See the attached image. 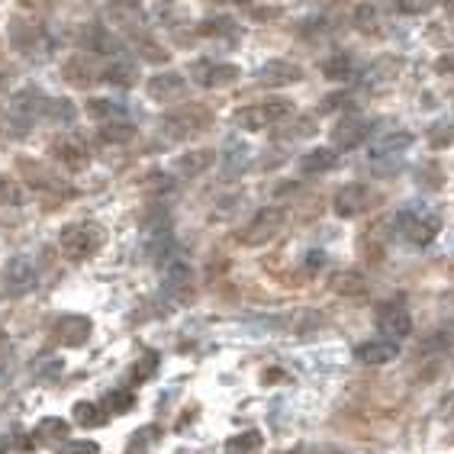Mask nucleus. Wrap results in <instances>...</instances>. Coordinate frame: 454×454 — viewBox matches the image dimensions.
Listing matches in <instances>:
<instances>
[{"label":"nucleus","mask_w":454,"mask_h":454,"mask_svg":"<svg viewBox=\"0 0 454 454\" xmlns=\"http://www.w3.org/2000/svg\"><path fill=\"white\" fill-rule=\"evenodd\" d=\"M394 232L400 239H406L410 245L422 248V245H432L442 232V216L432 207H403L394 219Z\"/></svg>","instance_id":"obj_1"},{"label":"nucleus","mask_w":454,"mask_h":454,"mask_svg":"<svg viewBox=\"0 0 454 454\" xmlns=\"http://www.w3.org/2000/svg\"><path fill=\"white\" fill-rule=\"evenodd\" d=\"M100 245H104V229L97 223H68L59 232V248L68 254L71 262H84V258L97 254Z\"/></svg>","instance_id":"obj_2"},{"label":"nucleus","mask_w":454,"mask_h":454,"mask_svg":"<svg viewBox=\"0 0 454 454\" xmlns=\"http://www.w3.org/2000/svg\"><path fill=\"white\" fill-rule=\"evenodd\" d=\"M290 114H294V104L284 100V97H278V100H262V104H252V106H245V110H239L236 126L245 132H262V129H268V126L284 122Z\"/></svg>","instance_id":"obj_3"},{"label":"nucleus","mask_w":454,"mask_h":454,"mask_svg":"<svg viewBox=\"0 0 454 454\" xmlns=\"http://www.w3.org/2000/svg\"><path fill=\"white\" fill-rule=\"evenodd\" d=\"M284 223H287V213L280 210V207H264V210H258L242 226V232H239V242L248 245V248L268 245L271 239H278V232L284 229Z\"/></svg>","instance_id":"obj_4"},{"label":"nucleus","mask_w":454,"mask_h":454,"mask_svg":"<svg viewBox=\"0 0 454 454\" xmlns=\"http://www.w3.org/2000/svg\"><path fill=\"white\" fill-rule=\"evenodd\" d=\"M100 17H104V27H110L114 33H142L149 27V13L139 0H110Z\"/></svg>","instance_id":"obj_5"},{"label":"nucleus","mask_w":454,"mask_h":454,"mask_svg":"<svg viewBox=\"0 0 454 454\" xmlns=\"http://www.w3.org/2000/svg\"><path fill=\"white\" fill-rule=\"evenodd\" d=\"M0 280H4V294L7 297H27V294H33L39 287V271H35V264L29 262L27 254H17V258H10L4 264Z\"/></svg>","instance_id":"obj_6"},{"label":"nucleus","mask_w":454,"mask_h":454,"mask_svg":"<svg viewBox=\"0 0 454 454\" xmlns=\"http://www.w3.org/2000/svg\"><path fill=\"white\" fill-rule=\"evenodd\" d=\"M377 200H380V197H377L374 187H367V184H345V187L335 193L333 207H335V216L355 219V216H361V213L371 210Z\"/></svg>","instance_id":"obj_7"},{"label":"nucleus","mask_w":454,"mask_h":454,"mask_svg":"<svg viewBox=\"0 0 454 454\" xmlns=\"http://www.w3.org/2000/svg\"><path fill=\"white\" fill-rule=\"evenodd\" d=\"M207 122H210L207 110H200V106H181L175 114L161 116V132L181 139V136H193V132L207 129Z\"/></svg>","instance_id":"obj_8"},{"label":"nucleus","mask_w":454,"mask_h":454,"mask_svg":"<svg viewBox=\"0 0 454 454\" xmlns=\"http://www.w3.org/2000/svg\"><path fill=\"white\" fill-rule=\"evenodd\" d=\"M161 290L171 300H184L193 290V268L184 258L171 254L165 262V274H161Z\"/></svg>","instance_id":"obj_9"},{"label":"nucleus","mask_w":454,"mask_h":454,"mask_svg":"<svg viewBox=\"0 0 454 454\" xmlns=\"http://www.w3.org/2000/svg\"><path fill=\"white\" fill-rule=\"evenodd\" d=\"M371 129H374V122L367 120V116H345L333 129L335 149H345V152L358 149V145H364L371 139Z\"/></svg>","instance_id":"obj_10"},{"label":"nucleus","mask_w":454,"mask_h":454,"mask_svg":"<svg viewBox=\"0 0 454 454\" xmlns=\"http://www.w3.org/2000/svg\"><path fill=\"white\" fill-rule=\"evenodd\" d=\"M377 333L387 335V339L403 341L406 335L412 333V316H410V309H406L403 303H387V306H380V313H377Z\"/></svg>","instance_id":"obj_11"},{"label":"nucleus","mask_w":454,"mask_h":454,"mask_svg":"<svg viewBox=\"0 0 454 454\" xmlns=\"http://www.w3.org/2000/svg\"><path fill=\"white\" fill-rule=\"evenodd\" d=\"M300 78H303V68L287 59H271L258 68V84L264 88H287V84H297Z\"/></svg>","instance_id":"obj_12"},{"label":"nucleus","mask_w":454,"mask_h":454,"mask_svg":"<svg viewBox=\"0 0 454 454\" xmlns=\"http://www.w3.org/2000/svg\"><path fill=\"white\" fill-rule=\"evenodd\" d=\"M355 358L371 367L390 364V361L400 358V341L387 339V335H377V339H371V341H361L358 348H355Z\"/></svg>","instance_id":"obj_13"},{"label":"nucleus","mask_w":454,"mask_h":454,"mask_svg":"<svg viewBox=\"0 0 454 454\" xmlns=\"http://www.w3.org/2000/svg\"><path fill=\"white\" fill-rule=\"evenodd\" d=\"M193 78H197L200 88H229V84H236L242 78V71L232 61H207V65L193 68Z\"/></svg>","instance_id":"obj_14"},{"label":"nucleus","mask_w":454,"mask_h":454,"mask_svg":"<svg viewBox=\"0 0 454 454\" xmlns=\"http://www.w3.org/2000/svg\"><path fill=\"white\" fill-rule=\"evenodd\" d=\"M412 142H416V136H412V132H406V129H390V132H384V136L371 139V145H367V158H371V161L396 158V155H403V152L410 149Z\"/></svg>","instance_id":"obj_15"},{"label":"nucleus","mask_w":454,"mask_h":454,"mask_svg":"<svg viewBox=\"0 0 454 454\" xmlns=\"http://www.w3.org/2000/svg\"><path fill=\"white\" fill-rule=\"evenodd\" d=\"M90 319L88 316H78V313H71V316H61L59 323H55V339L61 341V345H68V348H81L84 341L90 339Z\"/></svg>","instance_id":"obj_16"},{"label":"nucleus","mask_w":454,"mask_h":454,"mask_svg":"<svg viewBox=\"0 0 454 454\" xmlns=\"http://www.w3.org/2000/svg\"><path fill=\"white\" fill-rule=\"evenodd\" d=\"M52 155L59 158L61 165L71 168V171H84V168L90 165V152L88 145L81 139H74V136H65V139H59L52 145Z\"/></svg>","instance_id":"obj_17"},{"label":"nucleus","mask_w":454,"mask_h":454,"mask_svg":"<svg viewBox=\"0 0 454 454\" xmlns=\"http://www.w3.org/2000/svg\"><path fill=\"white\" fill-rule=\"evenodd\" d=\"M145 88H149V97H155V100H175L187 88V78L181 71H155Z\"/></svg>","instance_id":"obj_18"},{"label":"nucleus","mask_w":454,"mask_h":454,"mask_svg":"<svg viewBox=\"0 0 454 454\" xmlns=\"http://www.w3.org/2000/svg\"><path fill=\"white\" fill-rule=\"evenodd\" d=\"M10 35H13V43L20 45V52H27V55L45 52V49L52 45V39L45 35V29L33 27V23H13Z\"/></svg>","instance_id":"obj_19"},{"label":"nucleus","mask_w":454,"mask_h":454,"mask_svg":"<svg viewBox=\"0 0 454 454\" xmlns=\"http://www.w3.org/2000/svg\"><path fill=\"white\" fill-rule=\"evenodd\" d=\"M81 45H84V52H94V55L120 52V43L114 39V29L110 27H84L81 29Z\"/></svg>","instance_id":"obj_20"},{"label":"nucleus","mask_w":454,"mask_h":454,"mask_svg":"<svg viewBox=\"0 0 454 454\" xmlns=\"http://www.w3.org/2000/svg\"><path fill=\"white\" fill-rule=\"evenodd\" d=\"M100 81L114 84V88H132V84L139 81V68H136V61H129V59H114L100 71Z\"/></svg>","instance_id":"obj_21"},{"label":"nucleus","mask_w":454,"mask_h":454,"mask_svg":"<svg viewBox=\"0 0 454 454\" xmlns=\"http://www.w3.org/2000/svg\"><path fill=\"white\" fill-rule=\"evenodd\" d=\"M335 161H339L335 149L319 145V149H309L303 158H300V171H303V175H325V171H333L335 168Z\"/></svg>","instance_id":"obj_22"},{"label":"nucleus","mask_w":454,"mask_h":454,"mask_svg":"<svg viewBox=\"0 0 454 454\" xmlns=\"http://www.w3.org/2000/svg\"><path fill=\"white\" fill-rule=\"evenodd\" d=\"M74 116H78V110H74V104H71V100H65V97H45L43 122H52V126H68V122H74Z\"/></svg>","instance_id":"obj_23"},{"label":"nucleus","mask_w":454,"mask_h":454,"mask_svg":"<svg viewBox=\"0 0 454 454\" xmlns=\"http://www.w3.org/2000/svg\"><path fill=\"white\" fill-rule=\"evenodd\" d=\"M88 116L100 122H114V120H126V106L120 100H110V97H90L88 100Z\"/></svg>","instance_id":"obj_24"},{"label":"nucleus","mask_w":454,"mask_h":454,"mask_svg":"<svg viewBox=\"0 0 454 454\" xmlns=\"http://www.w3.org/2000/svg\"><path fill=\"white\" fill-rule=\"evenodd\" d=\"M216 161V155H213L210 149H197V152H187V155L177 158V171H181L184 177H200L207 168Z\"/></svg>","instance_id":"obj_25"},{"label":"nucleus","mask_w":454,"mask_h":454,"mask_svg":"<svg viewBox=\"0 0 454 454\" xmlns=\"http://www.w3.org/2000/svg\"><path fill=\"white\" fill-rule=\"evenodd\" d=\"M333 290L335 294H345V297H361L367 290V280L358 271H339L333 278Z\"/></svg>","instance_id":"obj_26"},{"label":"nucleus","mask_w":454,"mask_h":454,"mask_svg":"<svg viewBox=\"0 0 454 454\" xmlns=\"http://www.w3.org/2000/svg\"><path fill=\"white\" fill-rule=\"evenodd\" d=\"M323 74L329 81H348L351 74H355V61H351V55L339 52V55H333V59L323 61Z\"/></svg>","instance_id":"obj_27"},{"label":"nucleus","mask_w":454,"mask_h":454,"mask_svg":"<svg viewBox=\"0 0 454 454\" xmlns=\"http://www.w3.org/2000/svg\"><path fill=\"white\" fill-rule=\"evenodd\" d=\"M132 136H136V129H132V122H126V120L104 122V129H100V142H110V145H122V142H129Z\"/></svg>","instance_id":"obj_28"},{"label":"nucleus","mask_w":454,"mask_h":454,"mask_svg":"<svg viewBox=\"0 0 454 454\" xmlns=\"http://www.w3.org/2000/svg\"><path fill=\"white\" fill-rule=\"evenodd\" d=\"M245 168H248V149L239 145V142H232L226 149V155H223V171H226L229 177H236V175H242Z\"/></svg>","instance_id":"obj_29"},{"label":"nucleus","mask_w":454,"mask_h":454,"mask_svg":"<svg viewBox=\"0 0 454 454\" xmlns=\"http://www.w3.org/2000/svg\"><path fill=\"white\" fill-rule=\"evenodd\" d=\"M71 426L65 419H55V416H49V419H43L39 426H35V435L43 438V442H61V438H68Z\"/></svg>","instance_id":"obj_30"},{"label":"nucleus","mask_w":454,"mask_h":454,"mask_svg":"<svg viewBox=\"0 0 454 454\" xmlns=\"http://www.w3.org/2000/svg\"><path fill=\"white\" fill-rule=\"evenodd\" d=\"M65 78L71 81V84H90V81H97L94 78V68L88 65V59H71V61H65Z\"/></svg>","instance_id":"obj_31"},{"label":"nucleus","mask_w":454,"mask_h":454,"mask_svg":"<svg viewBox=\"0 0 454 454\" xmlns=\"http://www.w3.org/2000/svg\"><path fill=\"white\" fill-rule=\"evenodd\" d=\"M239 33V23L236 20H229V17H216V20H203L200 23V35H236Z\"/></svg>","instance_id":"obj_32"},{"label":"nucleus","mask_w":454,"mask_h":454,"mask_svg":"<svg viewBox=\"0 0 454 454\" xmlns=\"http://www.w3.org/2000/svg\"><path fill=\"white\" fill-rule=\"evenodd\" d=\"M20 168H23L27 175H33V181H29V184H33V187H43V191H59V184H52L55 177L49 175L45 168H39V165L33 168V165H29V161H23V165H20Z\"/></svg>","instance_id":"obj_33"},{"label":"nucleus","mask_w":454,"mask_h":454,"mask_svg":"<svg viewBox=\"0 0 454 454\" xmlns=\"http://www.w3.org/2000/svg\"><path fill=\"white\" fill-rule=\"evenodd\" d=\"M23 203V193L7 175H0V207H20Z\"/></svg>","instance_id":"obj_34"},{"label":"nucleus","mask_w":454,"mask_h":454,"mask_svg":"<svg viewBox=\"0 0 454 454\" xmlns=\"http://www.w3.org/2000/svg\"><path fill=\"white\" fill-rule=\"evenodd\" d=\"M428 142H432L435 149H445L448 142H454V122H448V120L435 122L432 132H428Z\"/></svg>","instance_id":"obj_35"},{"label":"nucleus","mask_w":454,"mask_h":454,"mask_svg":"<svg viewBox=\"0 0 454 454\" xmlns=\"http://www.w3.org/2000/svg\"><path fill=\"white\" fill-rule=\"evenodd\" d=\"M438 0H394V7L406 17H419V13H428V10L435 7Z\"/></svg>","instance_id":"obj_36"},{"label":"nucleus","mask_w":454,"mask_h":454,"mask_svg":"<svg viewBox=\"0 0 454 454\" xmlns=\"http://www.w3.org/2000/svg\"><path fill=\"white\" fill-rule=\"evenodd\" d=\"M74 422H81V426H100V416H97V406L94 403H78L74 406Z\"/></svg>","instance_id":"obj_37"},{"label":"nucleus","mask_w":454,"mask_h":454,"mask_svg":"<svg viewBox=\"0 0 454 454\" xmlns=\"http://www.w3.org/2000/svg\"><path fill=\"white\" fill-rule=\"evenodd\" d=\"M59 454H100V445L97 442H65Z\"/></svg>","instance_id":"obj_38"},{"label":"nucleus","mask_w":454,"mask_h":454,"mask_svg":"<svg viewBox=\"0 0 454 454\" xmlns=\"http://www.w3.org/2000/svg\"><path fill=\"white\" fill-rule=\"evenodd\" d=\"M106 406H110L114 412H126L132 406V396L126 394V390H116V394L106 396Z\"/></svg>","instance_id":"obj_39"},{"label":"nucleus","mask_w":454,"mask_h":454,"mask_svg":"<svg viewBox=\"0 0 454 454\" xmlns=\"http://www.w3.org/2000/svg\"><path fill=\"white\" fill-rule=\"evenodd\" d=\"M358 27L364 29H377V10L371 7V4H364V7H358Z\"/></svg>","instance_id":"obj_40"},{"label":"nucleus","mask_w":454,"mask_h":454,"mask_svg":"<svg viewBox=\"0 0 454 454\" xmlns=\"http://www.w3.org/2000/svg\"><path fill=\"white\" fill-rule=\"evenodd\" d=\"M252 448H258V432H245V435H239L232 445H229V451H252Z\"/></svg>","instance_id":"obj_41"},{"label":"nucleus","mask_w":454,"mask_h":454,"mask_svg":"<svg viewBox=\"0 0 454 454\" xmlns=\"http://www.w3.org/2000/svg\"><path fill=\"white\" fill-rule=\"evenodd\" d=\"M139 52H142V59H149V61H161V59H165V52H161V49H158L152 39H142Z\"/></svg>","instance_id":"obj_42"},{"label":"nucleus","mask_w":454,"mask_h":454,"mask_svg":"<svg viewBox=\"0 0 454 454\" xmlns=\"http://www.w3.org/2000/svg\"><path fill=\"white\" fill-rule=\"evenodd\" d=\"M435 68L442 71V74H454V52H445L442 59L435 61Z\"/></svg>","instance_id":"obj_43"},{"label":"nucleus","mask_w":454,"mask_h":454,"mask_svg":"<svg viewBox=\"0 0 454 454\" xmlns=\"http://www.w3.org/2000/svg\"><path fill=\"white\" fill-rule=\"evenodd\" d=\"M323 264H325V254L323 252H309V262H306V268H309V271L323 268Z\"/></svg>","instance_id":"obj_44"},{"label":"nucleus","mask_w":454,"mask_h":454,"mask_svg":"<svg viewBox=\"0 0 454 454\" xmlns=\"http://www.w3.org/2000/svg\"><path fill=\"white\" fill-rule=\"evenodd\" d=\"M20 4H27V7H52L59 0H20Z\"/></svg>","instance_id":"obj_45"},{"label":"nucleus","mask_w":454,"mask_h":454,"mask_svg":"<svg viewBox=\"0 0 454 454\" xmlns=\"http://www.w3.org/2000/svg\"><path fill=\"white\" fill-rule=\"evenodd\" d=\"M0 454H7V442H4V435H0Z\"/></svg>","instance_id":"obj_46"},{"label":"nucleus","mask_w":454,"mask_h":454,"mask_svg":"<svg viewBox=\"0 0 454 454\" xmlns=\"http://www.w3.org/2000/svg\"><path fill=\"white\" fill-rule=\"evenodd\" d=\"M161 4H171V0H161Z\"/></svg>","instance_id":"obj_47"}]
</instances>
